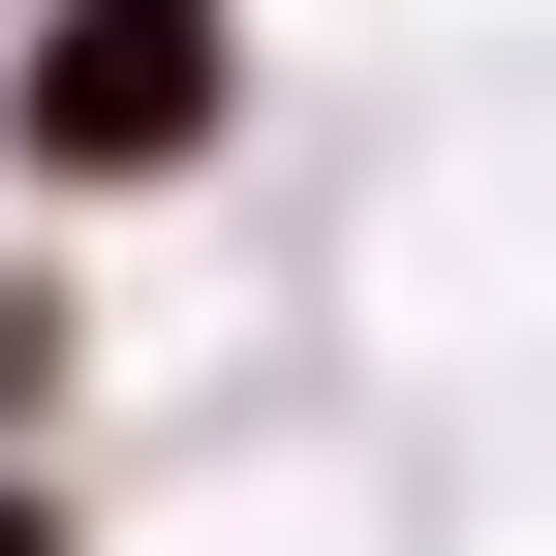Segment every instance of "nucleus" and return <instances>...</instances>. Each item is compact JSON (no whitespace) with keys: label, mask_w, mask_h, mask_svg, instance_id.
Returning a JSON list of instances; mask_svg holds the SVG:
<instances>
[{"label":"nucleus","mask_w":556,"mask_h":556,"mask_svg":"<svg viewBox=\"0 0 556 556\" xmlns=\"http://www.w3.org/2000/svg\"><path fill=\"white\" fill-rule=\"evenodd\" d=\"M186 124H217V0H62V62H31V155H62V186H155Z\"/></svg>","instance_id":"1"},{"label":"nucleus","mask_w":556,"mask_h":556,"mask_svg":"<svg viewBox=\"0 0 556 556\" xmlns=\"http://www.w3.org/2000/svg\"><path fill=\"white\" fill-rule=\"evenodd\" d=\"M0 556H62V526H31V495H0Z\"/></svg>","instance_id":"2"}]
</instances>
